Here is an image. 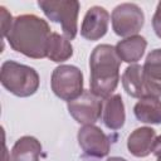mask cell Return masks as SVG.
Listing matches in <instances>:
<instances>
[{"label": "cell", "mask_w": 161, "mask_h": 161, "mask_svg": "<svg viewBox=\"0 0 161 161\" xmlns=\"http://www.w3.org/2000/svg\"><path fill=\"white\" fill-rule=\"evenodd\" d=\"M52 35L47 20L34 15L23 14L14 19L6 35L10 48L28 58H47L48 42Z\"/></svg>", "instance_id": "6da1fadb"}, {"label": "cell", "mask_w": 161, "mask_h": 161, "mask_svg": "<svg viewBox=\"0 0 161 161\" xmlns=\"http://www.w3.org/2000/svg\"><path fill=\"white\" fill-rule=\"evenodd\" d=\"M119 65L121 59L114 47L109 44L97 45L89 57V91L103 99L111 97L119 82Z\"/></svg>", "instance_id": "7a4b0ae2"}, {"label": "cell", "mask_w": 161, "mask_h": 161, "mask_svg": "<svg viewBox=\"0 0 161 161\" xmlns=\"http://www.w3.org/2000/svg\"><path fill=\"white\" fill-rule=\"evenodd\" d=\"M0 82L11 94L25 98L36 93L40 79L34 68L14 60H5L0 69Z\"/></svg>", "instance_id": "3957f363"}, {"label": "cell", "mask_w": 161, "mask_h": 161, "mask_svg": "<svg viewBox=\"0 0 161 161\" xmlns=\"http://www.w3.org/2000/svg\"><path fill=\"white\" fill-rule=\"evenodd\" d=\"M38 6L53 23L62 25L63 35L73 40L78 31V14L80 4L77 0H39Z\"/></svg>", "instance_id": "277c9868"}, {"label": "cell", "mask_w": 161, "mask_h": 161, "mask_svg": "<svg viewBox=\"0 0 161 161\" xmlns=\"http://www.w3.org/2000/svg\"><path fill=\"white\" fill-rule=\"evenodd\" d=\"M53 93L67 102L78 98L83 93V73L75 65L60 64L54 68L50 78Z\"/></svg>", "instance_id": "5b68a950"}, {"label": "cell", "mask_w": 161, "mask_h": 161, "mask_svg": "<svg viewBox=\"0 0 161 161\" xmlns=\"http://www.w3.org/2000/svg\"><path fill=\"white\" fill-rule=\"evenodd\" d=\"M77 138L82 150V158L86 161H101L109 153L111 138L94 125L80 127Z\"/></svg>", "instance_id": "8992f818"}, {"label": "cell", "mask_w": 161, "mask_h": 161, "mask_svg": "<svg viewBox=\"0 0 161 161\" xmlns=\"http://www.w3.org/2000/svg\"><path fill=\"white\" fill-rule=\"evenodd\" d=\"M111 21L116 35L128 38L137 35V33L143 28L145 14L137 4L123 3L113 9L111 14Z\"/></svg>", "instance_id": "52a82bcc"}, {"label": "cell", "mask_w": 161, "mask_h": 161, "mask_svg": "<svg viewBox=\"0 0 161 161\" xmlns=\"http://www.w3.org/2000/svg\"><path fill=\"white\" fill-rule=\"evenodd\" d=\"M69 114L80 125H94L102 116L103 102L102 98L96 96L93 92L84 89L83 93L68 102L67 104Z\"/></svg>", "instance_id": "ba28073f"}, {"label": "cell", "mask_w": 161, "mask_h": 161, "mask_svg": "<svg viewBox=\"0 0 161 161\" xmlns=\"http://www.w3.org/2000/svg\"><path fill=\"white\" fill-rule=\"evenodd\" d=\"M109 24V14L102 6H92L87 10L82 25H80V35L91 42L99 40L103 38L108 30Z\"/></svg>", "instance_id": "9c48e42d"}, {"label": "cell", "mask_w": 161, "mask_h": 161, "mask_svg": "<svg viewBox=\"0 0 161 161\" xmlns=\"http://www.w3.org/2000/svg\"><path fill=\"white\" fill-rule=\"evenodd\" d=\"M143 77L150 97H161V49H153L146 57Z\"/></svg>", "instance_id": "30bf717a"}, {"label": "cell", "mask_w": 161, "mask_h": 161, "mask_svg": "<svg viewBox=\"0 0 161 161\" xmlns=\"http://www.w3.org/2000/svg\"><path fill=\"white\" fill-rule=\"evenodd\" d=\"M156 131L151 127H138L127 138V148L135 157H147L155 146Z\"/></svg>", "instance_id": "8fae6325"}, {"label": "cell", "mask_w": 161, "mask_h": 161, "mask_svg": "<svg viewBox=\"0 0 161 161\" xmlns=\"http://www.w3.org/2000/svg\"><path fill=\"white\" fill-rule=\"evenodd\" d=\"M126 121L125 104L121 94H112L106 98L102 108V122L112 131H117L123 127Z\"/></svg>", "instance_id": "7c38bea8"}, {"label": "cell", "mask_w": 161, "mask_h": 161, "mask_svg": "<svg viewBox=\"0 0 161 161\" xmlns=\"http://www.w3.org/2000/svg\"><path fill=\"white\" fill-rule=\"evenodd\" d=\"M122 86L126 93L133 98H145L150 97L146 83H145V77H143V67L140 64H131L128 65L123 74H122Z\"/></svg>", "instance_id": "4fadbf2b"}, {"label": "cell", "mask_w": 161, "mask_h": 161, "mask_svg": "<svg viewBox=\"0 0 161 161\" xmlns=\"http://www.w3.org/2000/svg\"><path fill=\"white\" fill-rule=\"evenodd\" d=\"M146 47L147 40L142 35H133L119 40L116 44L114 49L121 62L135 64L143 57Z\"/></svg>", "instance_id": "5bb4252c"}, {"label": "cell", "mask_w": 161, "mask_h": 161, "mask_svg": "<svg viewBox=\"0 0 161 161\" xmlns=\"http://www.w3.org/2000/svg\"><path fill=\"white\" fill-rule=\"evenodd\" d=\"M42 143L33 136H23L14 143L10 161H40Z\"/></svg>", "instance_id": "9a60e30c"}, {"label": "cell", "mask_w": 161, "mask_h": 161, "mask_svg": "<svg viewBox=\"0 0 161 161\" xmlns=\"http://www.w3.org/2000/svg\"><path fill=\"white\" fill-rule=\"evenodd\" d=\"M133 113L140 122L161 125V99L157 97L141 98L135 104Z\"/></svg>", "instance_id": "2e32d148"}, {"label": "cell", "mask_w": 161, "mask_h": 161, "mask_svg": "<svg viewBox=\"0 0 161 161\" xmlns=\"http://www.w3.org/2000/svg\"><path fill=\"white\" fill-rule=\"evenodd\" d=\"M73 55V47L64 35H60L58 33H52L49 42H48V49H47V58H49L52 62L62 63L68 59H70Z\"/></svg>", "instance_id": "e0dca14e"}, {"label": "cell", "mask_w": 161, "mask_h": 161, "mask_svg": "<svg viewBox=\"0 0 161 161\" xmlns=\"http://www.w3.org/2000/svg\"><path fill=\"white\" fill-rule=\"evenodd\" d=\"M0 13H1V28H3V38H6L9 30L11 29V25L14 23L11 14L4 8L0 6Z\"/></svg>", "instance_id": "ac0fdd59"}, {"label": "cell", "mask_w": 161, "mask_h": 161, "mask_svg": "<svg viewBox=\"0 0 161 161\" xmlns=\"http://www.w3.org/2000/svg\"><path fill=\"white\" fill-rule=\"evenodd\" d=\"M152 28L155 34L161 39V1L156 6V11L152 16Z\"/></svg>", "instance_id": "d6986e66"}, {"label": "cell", "mask_w": 161, "mask_h": 161, "mask_svg": "<svg viewBox=\"0 0 161 161\" xmlns=\"http://www.w3.org/2000/svg\"><path fill=\"white\" fill-rule=\"evenodd\" d=\"M152 153L156 156V161H161V135L156 137V141H155V146H153V150H152Z\"/></svg>", "instance_id": "ffe728a7"}, {"label": "cell", "mask_w": 161, "mask_h": 161, "mask_svg": "<svg viewBox=\"0 0 161 161\" xmlns=\"http://www.w3.org/2000/svg\"><path fill=\"white\" fill-rule=\"evenodd\" d=\"M106 161H127L126 158L123 157H117V156H113V157H108Z\"/></svg>", "instance_id": "44dd1931"}]
</instances>
